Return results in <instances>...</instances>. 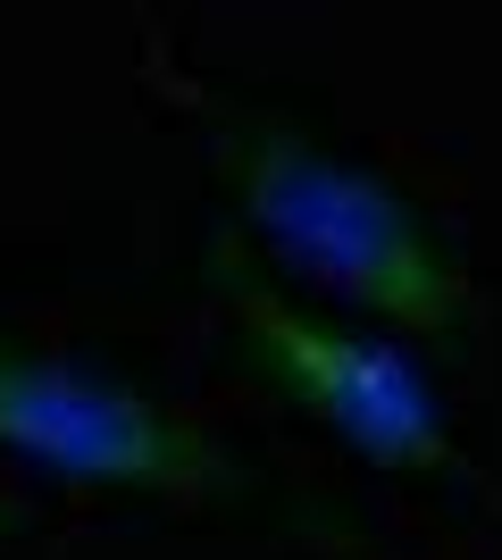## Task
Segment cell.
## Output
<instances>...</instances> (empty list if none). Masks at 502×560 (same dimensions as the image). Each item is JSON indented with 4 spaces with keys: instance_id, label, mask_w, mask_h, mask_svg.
<instances>
[{
    "instance_id": "1",
    "label": "cell",
    "mask_w": 502,
    "mask_h": 560,
    "mask_svg": "<svg viewBox=\"0 0 502 560\" xmlns=\"http://www.w3.org/2000/svg\"><path fill=\"white\" fill-rule=\"evenodd\" d=\"M226 176H235L260 243L285 259L293 277L327 284L335 302L377 310V318L460 327L469 284L435 259L428 226H419V218L402 210V192H385L377 176L327 160L318 142L285 135V126L226 135Z\"/></svg>"
},
{
    "instance_id": "2",
    "label": "cell",
    "mask_w": 502,
    "mask_h": 560,
    "mask_svg": "<svg viewBox=\"0 0 502 560\" xmlns=\"http://www.w3.org/2000/svg\"><path fill=\"white\" fill-rule=\"evenodd\" d=\"M218 293L235 302L243 335L260 351V369L285 385L293 401H311L318 419L377 468H444L453 460V435H444V401L419 376V360L394 343H369V335H335L302 310H285L252 268H243V243L218 234Z\"/></svg>"
},
{
    "instance_id": "3",
    "label": "cell",
    "mask_w": 502,
    "mask_h": 560,
    "mask_svg": "<svg viewBox=\"0 0 502 560\" xmlns=\"http://www.w3.org/2000/svg\"><path fill=\"white\" fill-rule=\"evenodd\" d=\"M0 444L43 460L75 486H167V493H235L243 477L185 419L84 360L0 351Z\"/></svg>"
},
{
    "instance_id": "4",
    "label": "cell",
    "mask_w": 502,
    "mask_h": 560,
    "mask_svg": "<svg viewBox=\"0 0 502 560\" xmlns=\"http://www.w3.org/2000/svg\"><path fill=\"white\" fill-rule=\"evenodd\" d=\"M0 527H9V502H0Z\"/></svg>"
}]
</instances>
